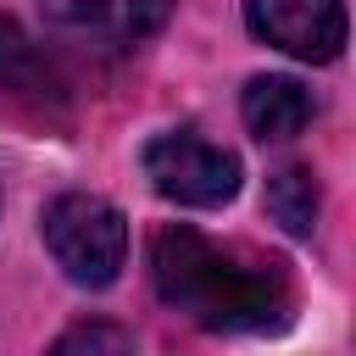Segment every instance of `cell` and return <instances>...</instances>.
<instances>
[{"label":"cell","instance_id":"1","mask_svg":"<svg viewBox=\"0 0 356 356\" xmlns=\"http://www.w3.org/2000/svg\"><path fill=\"white\" fill-rule=\"evenodd\" d=\"M150 289L211 334L278 328L295 306V284L278 256L217 245L189 222H161L150 234Z\"/></svg>","mask_w":356,"mask_h":356},{"label":"cell","instance_id":"2","mask_svg":"<svg viewBox=\"0 0 356 356\" xmlns=\"http://www.w3.org/2000/svg\"><path fill=\"white\" fill-rule=\"evenodd\" d=\"M44 250L78 289H111L128 261V217L89 189H67L39 211Z\"/></svg>","mask_w":356,"mask_h":356},{"label":"cell","instance_id":"3","mask_svg":"<svg viewBox=\"0 0 356 356\" xmlns=\"http://www.w3.org/2000/svg\"><path fill=\"white\" fill-rule=\"evenodd\" d=\"M139 167H145V178H150V189H156L161 200L189 206V211H217V206H228V200L239 195V178H245L239 156H234L228 145L206 139L200 128H167V134H156V139L145 145Z\"/></svg>","mask_w":356,"mask_h":356},{"label":"cell","instance_id":"4","mask_svg":"<svg viewBox=\"0 0 356 356\" xmlns=\"http://www.w3.org/2000/svg\"><path fill=\"white\" fill-rule=\"evenodd\" d=\"M245 28L261 44L323 67L345 50V0H245Z\"/></svg>","mask_w":356,"mask_h":356},{"label":"cell","instance_id":"5","mask_svg":"<svg viewBox=\"0 0 356 356\" xmlns=\"http://www.w3.org/2000/svg\"><path fill=\"white\" fill-rule=\"evenodd\" d=\"M39 17H44V28H56L78 44L134 50L167 28L172 0H39Z\"/></svg>","mask_w":356,"mask_h":356},{"label":"cell","instance_id":"6","mask_svg":"<svg viewBox=\"0 0 356 356\" xmlns=\"http://www.w3.org/2000/svg\"><path fill=\"white\" fill-rule=\"evenodd\" d=\"M239 117H245V128H250L261 145H289V139L306 134V122L317 117V100H312V89H306L300 78H289V72H261V78L245 83Z\"/></svg>","mask_w":356,"mask_h":356},{"label":"cell","instance_id":"7","mask_svg":"<svg viewBox=\"0 0 356 356\" xmlns=\"http://www.w3.org/2000/svg\"><path fill=\"white\" fill-rule=\"evenodd\" d=\"M267 211H273V222H284L295 239H306L312 228H317V178H312V167H278L273 178H267Z\"/></svg>","mask_w":356,"mask_h":356},{"label":"cell","instance_id":"8","mask_svg":"<svg viewBox=\"0 0 356 356\" xmlns=\"http://www.w3.org/2000/svg\"><path fill=\"white\" fill-rule=\"evenodd\" d=\"M78 345H89V350H134V334L128 328H106V323H78V328H67L56 339V350H78Z\"/></svg>","mask_w":356,"mask_h":356}]
</instances>
